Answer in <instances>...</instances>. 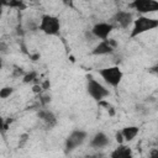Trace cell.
<instances>
[{
  "mask_svg": "<svg viewBox=\"0 0 158 158\" xmlns=\"http://www.w3.org/2000/svg\"><path fill=\"white\" fill-rule=\"evenodd\" d=\"M154 28H158V19L154 17H148V16H138L132 25V30L130 32V37L135 38L142 33L149 32Z\"/></svg>",
  "mask_w": 158,
  "mask_h": 158,
  "instance_id": "cell-1",
  "label": "cell"
},
{
  "mask_svg": "<svg viewBox=\"0 0 158 158\" xmlns=\"http://www.w3.org/2000/svg\"><path fill=\"white\" fill-rule=\"evenodd\" d=\"M99 75L104 79V81L106 84H109L112 88H117L123 79V72L117 65L99 69Z\"/></svg>",
  "mask_w": 158,
  "mask_h": 158,
  "instance_id": "cell-2",
  "label": "cell"
},
{
  "mask_svg": "<svg viewBox=\"0 0 158 158\" xmlns=\"http://www.w3.org/2000/svg\"><path fill=\"white\" fill-rule=\"evenodd\" d=\"M86 91L91 99L100 102L106 96H109L110 91L106 89L101 83H99L96 79H94L91 75H86Z\"/></svg>",
  "mask_w": 158,
  "mask_h": 158,
  "instance_id": "cell-3",
  "label": "cell"
},
{
  "mask_svg": "<svg viewBox=\"0 0 158 158\" xmlns=\"http://www.w3.org/2000/svg\"><path fill=\"white\" fill-rule=\"evenodd\" d=\"M38 30L48 36H58L60 32V21L57 16L53 15H43L41 17Z\"/></svg>",
  "mask_w": 158,
  "mask_h": 158,
  "instance_id": "cell-4",
  "label": "cell"
},
{
  "mask_svg": "<svg viewBox=\"0 0 158 158\" xmlns=\"http://www.w3.org/2000/svg\"><path fill=\"white\" fill-rule=\"evenodd\" d=\"M88 133L84 130H73L69 136L65 138V143H64V148L65 152H72L75 148H78L79 146H81L84 143V141L86 139Z\"/></svg>",
  "mask_w": 158,
  "mask_h": 158,
  "instance_id": "cell-5",
  "label": "cell"
},
{
  "mask_svg": "<svg viewBox=\"0 0 158 158\" xmlns=\"http://www.w3.org/2000/svg\"><path fill=\"white\" fill-rule=\"evenodd\" d=\"M128 6L143 16H147V14L158 11V1L156 0H135Z\"/></svg>",
  "mask_w": 158,
  "mask_h": 158,
  "instance_id": "cell-6",
  "label": "cell"
},
{
  "mask_svg": "<svg viewBox=\"0 0 158 158\" xmlns=\"http://www.w3.org/2000/svg\"><path fill=\"white\" fill-rule=\"evenodd\" d=\"M114 27L115 26L111 22H98L93 26L91 35L100 41H106V40H109V36L112 32Z\"/></svg>",
  "mask_w": 158,
  "mask_h": 158,
  "instance_id": "cell-7",
  "label": "cell"
},
{
  "mask_svg": "<svg viewBox=\"0 0 158 158\" xmlns=\"http://www.w3.org/2000/svg\"><path fill=\"white\" fill-rule=\"evenodd\" d=\"M117 47V42L112 38H109L106 41H100L93 49H91V54L94 56H106V54H111Z\"/></svg>",
  "mask_w": 158,
  "mask_h": 158,
  "instance_id": "cell-8",
  "label": "cell"
},
{
  "mask_svg": "<svg viewBox=\"0 0 158 158\" xmlns=\"http://www.w3.org/2000/svg\"><path fill=\"white\" fill-rule=\"evenodd\" d=\"M112 21L121 28H127L131 25H133V14L131 11H126V10H117L114 16H112Z\"/></svg>",
  "mask_w": 158,
  "mask_h": 158,
  "instance_id": "cell-9",
  "label": "cell"
},
{
  "mask_svg": "<svg viewBox=\"0 0 158 158\" xmlns=\"http://www.w3.org/2000/svg\"><path fill=\"white\" fill-rule=\"evenodd\" d=\"M110 158H133L132 149L126 144H118L111 153Z\"/></svg>",
  "mask_w": 158,
  "mask_h": 158,
  "instance_id": "cell-10",
  "label": "cell"
},
{
  "mask_svg": "<svg viewBox=\"0 0 158 158\" xmlns=\"http://www.w3.org/2000/svg\"><path fill=\"white\" fill-rule=\"evenodd\" d=\"M37 116L46 123V126L47 127H53V126H56V123H57V118H56V116H54V114L52 112V111H49V110H47V109H41L38 112H37Z\"/></svg>",
  "mask_w": 158,
  "mask_h": 158,
  "instance_id": "cell-11",
  "label": "cell"
},
{
  "mask_svg": "<svg viewBox=\"0 0 158 158\" xmlns=\"http://www.w3.org/2000/svg\"><path fill=\"white\" fill-rule=\"evenodd\" d=\"M90 147L93 148H102L109 144V137L104 132H96L90 139Z\"/></svg>",
  "mask_w": 158,
  "mask_h": 158,
  "instance_id": "cell-12",
  "label": "cell"
},
{
  "mask_svg": "<svg viewBox=\"0 0 158 158\" xmlns=\"http://www.w3.org/2000/svg\"><path fill=\"white\" fill-rule=\"evenodd\" d=\"M139 132V128L138 126H125L122 130H121V133L125 138V141H132Z\"/></svg>",
  "mask_w": 158,
  "mask_h": 158,
  "instance_id": "cell-13",
  "label": "cell"
},
{
  "mask_svg": "<svg viewBox=\"0 0 158 158\" xmlns=\"http://www.w3.org/2000/svg\"><path fill=\"white\" fill-rule=\"evenodd\" d=\"M37 79H38V74H37V72L36 70H31V72H28V73H26L23 77H22V81L25 83V84H38L37 83Z\"/></svg>",
  "mask_w": 158,
  "mask_h": 158,
  "instance_id": "cell-14",
  "label": "cell"
},
{
  "mask_svg": "<svg viewBox=\"0 0 158 158\" xmlns=\"http://www.w3.org/2000/svg\"><path fill=\"white\" fill-rule=\"evenodd\" d=\"M12 93H14V88H11V86H4L2 89H0V98L1 99H7Z\"/></svg>",
  "mask_w": 158,
  "mask_h": 158,
  "instance_id": "cell-15",
  "label": "cell"
},
{
  "mask_svg": "<svg viewBox=\"0 0 158 158\" xmlns=\"http://www.w3.org/2000/svg\"><path fill=\"white\" fill-rule=\"evenodd\" d=\"M7 5L11 6V7H17V9H23L25 7L23 2L22 1H19V0H12V1L7 2Z\"/></svg>",
  "mask_w": 158,
  "mask_h": 158,
  "instance_id": "cell-16",
  "label": "cell"
},
{
  "mask_svg": "<svg viewBox=\"0 0 158 158\" xmlns=\"http://www.w3.org/2000/svg\"><path fill=\"white\" fill-rule=\"evenodd\" d=\"M32 91L35 93V94H42V91H43V88H42V85L41 84H33L32 85Z\"/></svg>",
  "mask_w": 158,
  "mask_h": 158,
  "instance_id": "cell-17",
  "label": "cell"
},
{
  "mask_svg": "<svg viewBox=\"0 0 158 158\" xmlns=\"http://www.w3.org/2000/svg\"><path fill=\"white\" fill-rule=\"evenodd\" d=\"M40 101H41V104L44 106V105H47L49 101H51V96L49 95H40Z\"/></svg>",
  "mask_w": 158,
  "mask_h": 158,
  "instance_id": "cell-18",
  "label": "cell"
},
{
  "mask_svg": "<svg viewBox=\"0 0 158 158\" xmlns=\"http://www.w3.org/2000/svg\"><path fill=\"white\" fill-rule=\"evenodd\" d=\"M115 139H116V142H117L118 144H123L125 138H123V136H122L121 131H117V132H116V135H115Z\"/></svg>",
  "mask_w": 158,
  "mask_h": 158,
  "instance_id": "cell-19",
  "label": "cell"
},
{
  "mask_svg": "<svg viewBox=\"0 0 158 158\" xmlns=\"http://www.w3.org/2000/svg\"><path fill=\"white\" fill-rule=\"evenodd\" d=\"M41 85H42L43 90H48V89H49V86H51V81H49L48 79H46L44 81H42V83H41Z\"/></svg>",
  "mask_w": 158,
  "mask_h": 158,
  "instance_id": "cell-20",
  "label": "cell"
},
{
  "mask_svg": "<svg viewBox=\"0 0 158 158\" xmlns=\"http://www.w3.org/2000/svg\"><path fill=\"white\" fill-rule=\"evenodd\" d=\"M148 158H158V148H154L149 152V157Z\"/></svg>",
  "mask_w": 158,
  "mask_h": 158,
  "instance_id": "cell-21",
  "label": "cell"
},
{
  "mask_svg": "<svg viewBox=\"0 0 158 158\" xmlns=\"http://www.w3.org/2000/svg\"><path fill=\"white\" fill-rule=\"evenodd\" d=\"M151 72H152V73H154V74H157V75H158V63H157V64H156V65H154V67H152V68H151Z\"/></svg>",
  "mask_w": 158,
  "mask_h": 158,
  "instance_id": "cell-22",
  "label": "cell"
},
{
  "mask_svg": "<svg viewBox=\"0 0 158 158\" xmlns=\"http://www.w3.org/2000/svg\"><path fill=\"white\" fill-rule=\"evenodd\" d=\"M31 58H32V60H37V59L40 58V54H35V56H31Z\"/></svg>",
  "mask_w": 158,
  "mask_h": 158,
  "instance_id": "cell-23",
  "label": "cell"
}]
</instances>
